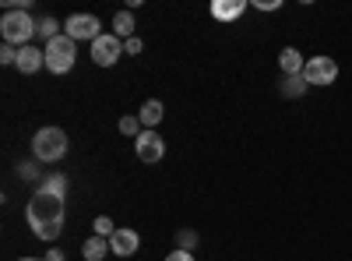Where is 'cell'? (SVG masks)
I'll list each match as a JSON object with an SVG mask.
<instances>
[{
	"instance_id": "cell-1",
	"label": "cell",
	"mask_w": 352,
	"mask_h": 261,
	"mask_svg": "<svg viewBox=\"0 0 352 261\" xmlns=\"http://www.w3.org/2000/svg\"><path fill=\"white\" fill-rule=\"evenodd\" d=\"M64 198H56V194H46V191H36L32 198H28V205H25V222L32 226V233L39 240H56L64 233Z\"/></svg>"
},
{
	"instance_id": "cell-2",
	"label": "cell",
	"mask_w": 352,
	"mask_h": 261,
	"mask_svg": "<svg viewBox=\"0 0 352 261\" xmlns=\"http://www.w3.org/2000/svg\"><path fill=\"white\" fill-rule=\"evenodd\" d=\"M0 36H4L8 46H32V36H39V21L28 14V11H4L0 18Z\"/></svg>"
},
{
	"instance_id": "cell-3",
	"label": "cell",
	"mask_w": 352,
	"mask_h": 261,
	"mask_svg": "<svg viewBox=\"0 0 352 261\" xmlns=\"http://www.w3.org/2000/svg\"><path fill=\"white\" fill-rule=\"evenodd\" d=\"M32 156L39 163H60L67 156V131L64 127H39L32 134Z\"/></svg>"
},
{
	"instance_id": "cell-4",
	"label": "cell",
	"mask_w": 352,
	"mask_h": 261,
	"mask_svg": "<svg viewBox=\"0 0 352 261\" xmlns=\"http://www.w3.org/2000/svg\"><path fill=\"white\" fill-rule=\"evenodd\" d=\"M43 53H46L50 74H67L74 67V61H78V43L71 36H56V39H50L43 46Z\"/></svg>"
},
{
	"instance_id": "cell-5",
	"label": "cell",
	"mask_w": 352,
	"mask_h": 261,
	"mask_svg": "<svg viewBox=\"0 0 352 261\" xmlns=\"http://www.w3.org/2000/svg\"><path fill=\"white\" fill-rule=\"evenodd\" d=\"M303 78H307V85H317V89L335 85L338 81V61H335V56H307Z\"/></svg>"
},
{
	"instance_id": "cell-6",
	"label": "cell",
	"mask_w": 352,
	"mask_h": 261,
	"mask_svg": "<svg viewBox=\"0 0 352 261\" xmlns=\"http://www.w3.org/2000/svg\"><path fill=\"white\" fill-rule=\"evenodd\" d=\"M64 36H71L74 43H96L102 36V21L96 14H71L64 21Z\"/></svg>"
},
{
	"instance_id": "cell-7",
	"label": "cell",
	"mask_w": 352,
	"mask_h": 261,
	"mask_svg": "<svg viewBox=\"0 0 352 261\" xmlns=\"http://www.w3.org/2000/svg\"><path fill=\"white\" fill-rule=\"evenodd\" d=\"M134 152H138V159L141 163H162V156H166V141H162V134L159 131H141L138 138H134Z\"/></svg>"
},
{
	"instance_id": "cell-8",
	"label": "cell",
	"mask_w": 352,
	"mask_h": 261,
	"mask_svg": "<svg viewBox=\"0 0 352 261\" xmlns=\"http://www.w3.org/2000/svg\"><path fill=\"white\" fill-rule=\"evenodd\" d=\"M120 56H124V39H116L113 32H109V36L102 32V36L92 43V61H96L99 67H113Z\"/></svg>"
},
{
	"instance_id": "cell-9",
	"label": "cell",
	"mask_w": 352,
	"mask_h": 261,
	"mask_svg": "<svg viewBox=\"0 0 352 261\" xmlns=\"http://www.w3.org/2000/svg\"><path fill=\"white\" fill-rule=\"evenodd\" d=\"M138 247H141L138 229H116V233L109 237V251L116 258H131V254H138Z\"/></svg>"
},
{
	"instance_id": "cell-10",
	"label": "cell",
	"mask_w": 352,
	"mask_h": 261,
	"mask_svg": "<svg viewBox=\"0 0 352 261\" xmlns=\"http://www.w3.org/2000/svg\"><path fill=\"white\" fill-rule=\"evenodd\" d=\"M14 67H18L21 74H36V71H43V67H46V53H43L39 46H21V50H18Z\"/></svg>"
},
{
	"instance_id": "cell-11",
	"label": "cell",
	"mask_w": 352,
	"mask_h": 261,
	"mask_svg": "<svg viewBox=\"0 0 352 261\" xmlns=\"http://www.w3.org/2000/svg\"><path fill=\"white\" fill-rule=\"evenodd\" d=\"M278 67H282L285 78H292V74H303L307 61H303V53H300L296 46H285V50L278 53Z\"/></svg>"
},
{
	"instance_id": "cell-12",
	"label": "cell",
	"mask_w": 352,
	"mask_h": 261,
	"mask_svg": "<svg viewBox=\"0 0 352 261\" xmlns=\"http://www.w3.org/2000/svg\"><path fill=\"white\" fill-rule=\"evenodd\" d=\"M162 117H166V106H162L159 99H148V103L141 106V113H138V121H141L144 131H155V127L162 124Z\"/></svg>"
},
{
	"instance_id": "cell-13",
	"label": "cell",
	"mask_w": 352,
	"mask_h": 261,
	"mask_svg": "<svg viewBox=\"0 0 352 261\" xmlns=\"http://www.w3.org/2000/svg\"><path fill=\"white\" fill-rule=\"evenodd\" d=\"M247 11V0H215L212 4V18L219 21H236Z\"/></svg>"
},
{
	"instance_id": "cell-14",
	"label": "cell",
	"mask_w": 352,
	"mask_h": 261,
	"mask_svg": "<svg viewBox=\"0 0 352 261\" xmlns=\"http://www.w3.org/2000/svg\"><path fill=\"white\" fill-rule=\"evenodd\" d=\"M134 28H138V21H134V11H116L113 14V36L116 39H134Z\"/></svg>"
},
{
	"instance_id": "cell-15",
	"label": "cell",
	"mask_w": 352,
	"mask_h": 261,
	"mask_svg": "<svg viewBox=\"0 0 352 261\" xmlns=\"http://www.w3.org/2000/svg\"><path fill=\"white\" fill-rule=\"evenodd\" d=\"M106 254H113L106 237H88V240L81 244V258H85V261H102Z\"/></svg>"
},
{
	"instance_id": "cell-16",
	"label": "cell",
	"mask_w": 352,
	"mask_h": 261,
	"mask_svg": "<svg viewBox=\"0 0 352 261\" xmlns=\"http://www.w3.org/2000/svg\"><path fill=\"white\" fill-rule=\"evenodd\" d=\"M39 191L56 194V198H67V177H64V173H46V177L39 180Z\"/></svg>"
},
{
	"instance_id": "cell-17",
	"label": "cell",
	"mask_w": 352,
	"mask_h": 261,
	"mask_svg": "<svg viewBox=\"0 0 352 261\" xmlns=\"http://www.w3.org/2000/svg\"><path fill=\"white\" fill-rule=\"evenodd\" d=\"M307 89H310L307 78H303V74H292V78H282V89H278V92H282L285 99H296V96H303Z\"/></svg>"
},
{
	"instance_id": "cell-18",
	"label": "cell",
	"mask_w": 352,
	"mask_h": 261,
	"mask_svg": "<svg viewBox=\"0 0 352 261\" xmlns=\"http://www.w3.org/2000/svg\"><path fill=\"white\" fill-rule=\"evenodd\" d=\"M60 28H64V25L56 21L53 14H50V18H43V21H39V39H46V43H50V39H56V36H64Z\"/></svg>"
},
{
	"instance_id": "cell-19",
	"label": "cell",
	"mask_w": 352,
	"mask_h": 261,
	"mask_svg": "<svg viewBox=\"0 0 352 261\" xmlns=\"http://www.w3.org/2000/svg\"><path fill=\"white\" fill-rule=\"evenodd\" d=\"M92 229H96V237H106V240L116 233V226H113V219H109V216H96Z\"/></svg>"
},
{
	"instance_id": "cell-20",
	"label": "cell",
	"mask_w": 352,
	"mask_h": 261,
	"mask_svg": "<svg viewBox=\"0 0 352 261\" xmlns=\"http://www.w3.org/2000/svg\"><path fill=\"white\" fill-rule=\"evenodd\" d=\"M176 244H180V251H194L197 247V233L194 229H180V233H176Z\"/></svg>"
},
{
	"instance_id": "cell-21",
	"label": "cell",
	"mask_w": 352,
	"mask_h": 261,
	"mask_svg": "<svg viewBox=\"0 0 352 261\" xmlns=\"http://www.w3.org/2000/svg\"><path fill=\"white\" fill-rule=\"evenodd\" d=\"M120 134L138 138V134H141V121H138V117H124V121H120Z\"/></svg>"
},
{
	"instance_id": "cell-22",
	"label": "cell",
	"mask_w": 352,
	"mask_h": 261,
	"mask_svg": "<svg viewBox=\"0 0 352 261\" xmlns=\"http://www.w3.org/2000/svg\"><path fill=\"white\" fill-rule=\"evenodd\" d=\"M14 61H18V46H0V64H11L14 67Z\"/></svg>"
},
{
	"instance_id": "cell-23",
	"label": "cell",
	"mask_w": 352,
	"mask_h": 261,
	"mask_svg": "<svg viewBox=\"0 0 352 261\" xmlns=\"http://www.w3.org/2000/svg\"><path fill=\"white\" fill-rule=\"evenodd\" d=\"M18 173H21V180H36V177H39V173H36V163H21ZM39 180H43V177H39Z\"/></svg>"
},
{
	"instance_id": "cell-24",
	"label": "cell",
	"mask_w": 352,
	"mask_h": 261,
	"mask_svg": "<svg viewBox=\"0 0 352 261\" xmlns=\"http://www.w3.org/2000/svg\"><path fill=\"white\" fill-rule=\"evenodd\" d=\"M141 50H144V43H141V39H138V36H134V39H127V43H124V53H127V56H138V53H141Z\"/></svg>"
},
{
	"instance_id": "cell-25",
	"label": "cell",
	"mask_w": 352,
	"mask_h": 261,
	"mask_svg": "<svg viewBox=\"0 0 352 261\" xmlns=\"http://www.w3.org/2000/svg\"><path fill=\"white\" fill-rule=\"evenodd\" d=\"M254 8H257V11H278V8H282V0H257Z\"/></svg>"
},
{
	"instance_id": "cell-26",
	"label": "cell",
	"mask_w": 352,
	"mask_h": 261,
	"mask_svg": "<svg viewBox=\"0 0 352 261\" xmlns=\"http://www.w3.org/2000/svg\"><path fill=\"white\" fill-rule=\"evenodd\" d=\"M166 261H194V254H190V251H180V247H176L173 254H166Z\"/></svg>"
},
{
	"instance_id": "cell-27",
	"label": "cell",
	"mask_w": 352,
	"mask_h": 261,
	"mask_svg": "<svg viewBox=\"0 0 352 261\" xmlns=\"http://www.w3.org/2000/svg\"><path fill=\"white\" fill-rule=\"evenodd\" d=\"M43 261H64V251H56V247H50V251L43 254Z\"/></svg>"
},
{
	"instance_id": "cell-28",
	"label": "cell",
	"mask_w": 352,
	"mask_h": 261,
	"mask_svg": "<svg viewBox=\"0 0 352 261\" xmlns=\"http://www.w3.org/2000/svg\"><path fill=\"white\" fill-rule=\"evenodd\" d=\"M18 261H43V258H18Z\"/></svg>"
}]
</instances>
